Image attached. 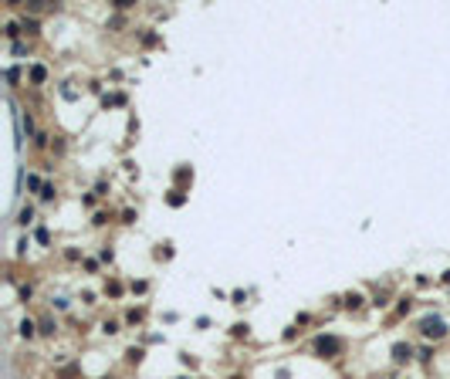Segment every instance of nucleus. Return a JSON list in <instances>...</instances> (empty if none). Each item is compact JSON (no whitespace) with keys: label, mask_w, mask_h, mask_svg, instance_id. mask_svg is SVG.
Here are the masks:
<instances>
[{"label":"nucleus","mask_w":450,"mask_h":379,"mask_svg":"<svg viewBox=\"0 0 450 379\" xmlns=\"http://www.w3.org/2000/svg\"><path fill=\"white\" fill-rule=\"evenodd\" d=\"M423 332H427V335H444V322H440V318H427V322H423Z\"/></svg>","instance_id":"nucleus-1"},{"label":"nucleus","mask_w":450,"mask_h":379,"mask_svg":"<svg viewBox=\"0 0 450 379\" xmlns=\"http://www.w3.org/2000/svg\"><path fill=\"white\" fill-rule=\"evenodd\" d=\"M319 349H321V352H325V349L332 352V349H338V342H335V339H321V342H319Z\"/></svg>","instance_id":"nucleus-2"}]
</instances>
